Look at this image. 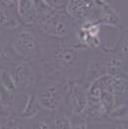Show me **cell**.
<instances>
[{
  "label": "cell",
  "mask_w": 128,
  "mask_h": 129,
  "mask_svg": "<svg viewBox=\"0 0 128 129\" xmlns=\"http://www.w3.org/2000/svg\"><path fill=\"white\" fill-rule=\"evenodd\" d=\"M2 100V94H1V90H0V101Z\"/></svg>",
  "instance_id": "52a82bcc"
},
{
  "label": "cell",
  "mask_w": 128,
  "mask_h": 129,
  "mask_svg": "<svg viewBox=\"0 0 128 129\" xmlns=\"http://www.w3.org/2000/svg\"><path fill=\"white\" fill-rule=\"evenodd\" d=\"M40 15L39 0H18L17 17L26 27L36 26Z\"/></svg>",
  "instance_id": "277c9868"
},
{
  "label": "cell",
  "mask_w": 128,
  "mask_h": 129,
  "mask_svg": "<svg viewBox=\"0 0 128 129\" xmlns=\"http://www.w3.org/2000/svg\"><path fill=\"white\" fill-rule=\"evenodd\" d=\"M119 54L122 56L128 55V37L123 38V40L121 41L119 45Z\"/></svg>",
  "instance_id": "8992f818"
},
{
  "label": "cell",
  "mask_w": 128,
  "mask_h": 129,
  "mask_svg": "<svg viewBox=\"0 0 128 129\" xmlns=\"http://www.w3.org/2000/svg\"><path fill=\"white\" fill-rule=\"evenodd\" d=\"M96 8V0H68L65 5V11L76 21L89 20Z\"/></svg>",
  "instance_id": "3957f363"
},
{
  "label": "cell",
  "mask_w": 128,
  "mask_h": 129,
  "mask_svg": "<svg viewBox=\"0 0 128 129\" xmlns=\"http://www.w3.org/2000/svg\"><path fill=\"white\" fill-rule=\"evenodd\" d=\"M8 44L22 62H37L44 57L45 47L42 41L26 26H18L8 36Z\"/></svg>",
  "instance_id": "6da1fadb"
},
{
  "label": "cell",
  "mask_w": 128,
  "mask_h": 129,
  "mask_svg": "<svg viewBox=\"0 0 128 129\" xmlns=\"http://www.w3.org/2000/svg\"><path fill=\"white\" fill-rule=\"evenodd\" d=\"M12 75L15 80L17 91L32 92L37 89L39 82V72L32 62H21L12 67Z\"/></svg>",
  "instance_id": "7a4b0ae2"
},
{
  "label": "cell",
  "mask_w": 128,
  "mask_h": 129,
  "mask_svg": "<svg viewBox=\"0 0 128 129\" xmlns=\"http://www.w3.org/2000/svg\"><path fill=\"white\" fill-rule=\"evenodd\" d=\"M54 127L56 128H73L72 118L67 112L57 111L54 114Z\"/></svg>",
  "instance_id": "5b68a950"
}]
</instances>
